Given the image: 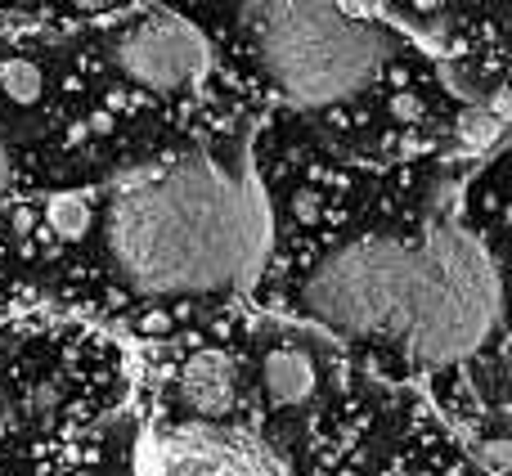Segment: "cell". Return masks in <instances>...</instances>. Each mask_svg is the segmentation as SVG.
Wrapping results in <instances>:
<instances>
[{
	"label": "cell",
	"mask_w": 512,
	"mask_h": 476,
	"mask_svg": "<svg viewBox=\"0 0 512 476\" xmlns=\"http://www.w3.org/2000/svg\"><path fill=\"white\" fill-rule=\"evenodd\" d=\"M297 310L346 337H378L418 364L468 360L504 319L499 265L472 230L423 225L418 238L364 234L310 270Z\"/></svg>",
	"instance_id": "cell-1"
},
{
	"label": "cell",
	"mask_w": 512,
	"mask_h": 476,
	"mask_svg": "<svg viewBox=\"0 0 512 476\" xmlns=\"http://www.w3.org/2000/svg\"><path fill=\"white\" fill-rule=\"evenodd\" d=\"M274 243L252 135L230 153L198 149L140 167L108 198V256L140 297H225L261 279Z\"/></svg>",
	"instance_id": "cell-2"
},
{
	"label": "cell",
	"mask_w": 512,
	"mask_h": 476,
	"mask_svg": "<svg viewBox=\"0 0 512 476\" xmlns=\"http://www.w3.org/2000/svg\"><path fill=\"white\" fill-rule=\"evenodd\" d=\"M265 77L297 108H324L373 86L396 36L373 14L342 5H248L239 9Z\"/></svg>",
	"instance_id": "cell-3"
},
{
	"label": "cell",
	"mask_w": 512,
	"mask_h": 476,
	"mask_svg": "<svg viewBox=\"0 0 512 476\" xmlns=\"http://www.w3.org/2000/svg\"><path fill=\"white\" fill-rule=\"evenodd\" d=\"M135 476H283L265 445L221 423H189L149 432L135 445Z\"/></svg>",
	"instance_id": "cell-4"
},
{
	"label": "cell",
	"mask_w": 512,
	"mask_h": 476,
	"mask_svg": "<svg viewBox=\"0 0 512 476\" xmlns=\"http://www.w3.org/2000/svg\"><path fill=\"white\" fill-rule=\"evenodd\" d=\"M113 63L135 86H149L158 95H176L207 77L212 68V45L203 27L189 23L176 9H149L135 18L131 32L117 36Z\"/></svg>",
	"instance_id": "cell-5"
},
{
	"label": "cell",
	"mask_w": 512,
	"mask_h": 476,
	"mask_svg": "<svg viewBox=\"0 0 512 476\" xmlns=\"http://www.w3.org/2000/svg\"><path fill=\"white\" fill-rule=\"evenodd\" d=\"M180 391L194 405V414H203L207 423L212 418H225L234 409V391H239V369L225 351H198L194 360H185L180 369Z\"/></svg>",
	"instance_id": "cell-6"
},
{
	"label": "cell",
	"mask_w": 512,
	"mask_h": 476,
	"mask_svg": "<svg viewBox=\"0 0 512 476\" xmlns=\"http://www.w3.org/2000/svg\"><path fill=\"white\" fill-rule=\"evenodd\" d=\"M265 391H270L274 405H301L315 391V364L306 351H270L265 360Z\"/></svg>",
	"instance_id": "cell-7"
},
{
	"label": "cell",
	"mask_w": 512,
	"mask_h": 476,
	"mask_svg": "<svg viewBox=\"0 0 512 476\" xmlns=\"http://www.w3.org/2000/svg\"><path fill=\"white\" fill-rule=\"evenodd\" d=\"M90 221H95V207L81 189H59V194L45 198V225H50L59 238H86Z\"/></svg>",
	"instance_id": "cell-8"
},
{
	"label": "cell",
	"mask_w": 512,
	"mask_h": 476,
	"mask_svg": "<svg viewBox=\"0 0 512 476\" xmlns=\"http://www.w3.org/2000/svg\"><path fill=\"white\" fill-rule=\"evenodd\" d=\"M0 90H5L14 104H36L45 95V72L27 59H5L0 63Z\"/></svg>",
	"instance_id": "cell-9"
},
{
	"label": "cell",
	"mask_w": 512,
	"mask_h": 476,
	"mask_svg": "<svg viewBox=\"0 0 512 476\" xmlns=\"http://www.w3.org/2000/svg\"><path fill=\"white\" fill-rule=\"evenodd\" d=\"M499 135H504V122L495 113H486V108H472V113L459 117V140L468 149H490Z\"/></svg>",
	"instance_id": "cell-10"
},
{
	"label": "cell",
	"mask_w": 512,
	"mask_h": 476,
	"mask_svg": "<svg viewBox=\"0 0 512 476\" xmlns=\"http://www.w3.org/2000/svg\"><path fill=\"white\" fill-rule=\"evenodd\" d=\"M477 459L490 468V476H508V436H495L490 445H477Z\"/></svg>",
	"instance_id": "cell-11"
},
{
	"label": "cell",
	"mask_w": 512,
	"mask_h": 476,
	"mask_svg": "<svg viewBox=\"0 0 512 476\" xmlns=\"http://www.w3.org/2000/svg\"><path fill=\"white\" fill-rule=\"evenodd\" d=\"M9 180H14V167H9V144H5V135H0V198L9 194Z\"/></svg>",
	"instance_id": "cell-12"
},
{
	"label": "cell",
	"mask_w": 512,
	"mask_h": 476,
	"mask_svg": "<svg viewBox=\"0 0 512 476\" xmlns=\"http://www.w3.org/2000/svg\"><path fill=\"white\" fill-rule=\"evenodd\" d=\"M297 212H301V216H315V212H319V198H315V194H301V198H297Z\"/></svg>",
	"instance_id": "cell-13"
}]
</instances>
